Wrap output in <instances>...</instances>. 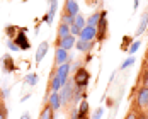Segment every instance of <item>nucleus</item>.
<instances>
[{"instance_id":"ddd939ff","label":"nucleus","mask_w":148,"mask_h":119,"mask_svg":"<svg viewBox=\"0 0 148 119\" xmlns=\"http://www.w3.org/2000/svg\"><path fill=\"white\" fill-rule=\"evenodd\" d=\"M2 66H3V72H5V73H10V72H15V70H17V66H15V63H14V58H12L10 55H3V58H2Z\"/></svg>"},{"instance_id":"f03ea898","label":"nucleus","mask_w":148,"mask_h":119,"mask_svg":"<svg viewBox=\"0 0 148 119\" xmlns=\"http://www.w3.org/2000/svg\"><path fill=\"white\" fill-rule=\"evenodd\" d=\"M73 89L75 85L68 80L63 87H61V90H60V99H61V105H68L72 101H73Z\"/></svg>"},{"instance_id":"7ed1b4c3","label":"nucleus","mask_w":148,"mask_h":119,"mask_svg":"<svg viewBox=\"0 0 148 119\" xmlns=\"http://www.w3.org/2000/svg\"><path fill=\"white\" fill-rule=\"evenodd\" d=\"M107 36V12L101 10V21L97 24V36H95V41L102 43Z\"/></svg>"},{"instance_id":"b1692460","label":"nucleus","mask_w":148,"mask_h":119,"mask_svg":"<svg viewBox=\"0 0 148 119\" xmlns=\"http://www.w3.org/2000/svg\"><path fill=\"white\" fill-rule=\"evenodd\" d=\"M75 26L78 27V29H84L85 26H87V19L84 17V15H75Z\"/></svg>"},{"instance_id":"7c9ffc66","label":"nucleus","mask_w":148,"mask_h":119,"mask_svg":"<svg viewBox=\"0 0 148 119\" xmlns=\"http://www.w3.org/2000/svg\"><path fill=\"white\" fill-rule=\"evenodd\" d=\"M80 32H82V29H78V27H77V26H70V34H72V36H80Z\"/></svg>"},{"instance_id":"f704fd0d","label":"nucleus","mask_w":148,"mask_h":119,"mask_svg":"<svg viewBox=\"0 0 148 119\" xmlns=\"http://www.w3.org/2000/svg\"><path fill=\"white\" fill-rule=\"evenodd\" d=\"M21 119H31V116H29V114H27V112H24V114L21 116Z\"/></svg>"},{"instance_id":"2eb2a0df","label":"nucleus","mask_w":148,"mask_h":119,"mask_svg":"<svg viewBox=\"0 0 148 119\" xmlns=\"http://www.w3.org/2000/svg\"><path fill=\"white\" fill-rule=\"evenodd\" d=\"M39 119H55V111L51 109V105L45 101V104L41 107V112H39Z\"/></svg>"},{"instance_id":"0eeeda50","label":"nucleus","mask_w":148,"mask_h":119,"mask_svg":"<svg viewBox=\"0 0 148 119\" xmlns=\"http://www.w3.org/2000/svg\"><path fill=\"white\" fill-rule=\"evenodd\" d=\"M70 61H72L70 53L65 51V49H61V48H56V51H55V65L60 66V65H63V63H70Z\"/></svg>"},{"instance_id":"a211bd4d","label":"nucleus","mask_w":148,"mask_h":119,"mask_svg":"<svg viewBox=\"0 0 148 119\" xmlns=\"http://www.w3.org/2000/svg\"><path fill=\"white\" fill-rule=\"evenodd\" d=\"M148 29V14L145 12V14L141 15V21H140V26H138V29H136V36H140V34H143L145 31Z\"/></svg>"},{"instance_id":"9d476101","label":"nucleus","mask_w":148,"mask_h":119,"mask_svg":"<svg viewBox=\"0 0 148 119\" xmlns=\"http://www.w3.org/2000/svg\"><path fill=\"white\" fill-rule=\"evenodd\" d=\"M63 10L66 12L68 15H75L80 14V9H78V3H77V0H65V7H63Z\"/></svg>"},{"instance_id":"1a4fd4ad","label":"nucleus","mask_w":148,"mask_h":119,"mask_svg":"<svg viewBox=\"0 0 148 119\" xmlns=\"http://www.w3.org/2000/svg\"><path fill=\"white\" fill-rule=\"evenodd\" d=\"M46 102L51 105L53 111H58L61 107V99H60V92H49L46 97Z\"/></svg>"},{"instance_id":"393cba45","label":"nucleus","mask_w":148,"mask_h":119,"mask_svg":"<svg viewBox=\"0 0 148 119\" xmlns=\"http://www.w3.org/2000/svg\"><path fill=\"white\" fill-rule=\"evenodd\" d=\"M131 43H133V38H131V36H124L123 41H121V49H123V51H128L130 46H131Z\"/></svg>"},{"instance_id":"6ab92c4d","label":"nucleus","mask_w":148,"mask_h":119,"mask_svg":"<svg viewBox=\"0 0 148 119\" xmlns=\"http://www.w3.org/2000/svg\"><path fill=\"white\" fill-rule=\"evenodd\" d=\"M89 109H90V105L87 102V99H82L78 102V116H89Z\"/></svg>"},{"instance_id":"39448f33","label":"nucleus","mask_w":148,"mask_h":119,"mask_svg":"<svg viewBox=\"0 0 148 119\" xmlns=\"http://www.w3.org/2000/svg\"><path fill=\"white\" fill-rule=\"evenodd\" d=\"M70 72H72V65L70 63H63V65H60V66H56V72H55V75L60 78V82H61V87L70 80L68 77H70Z\"/></svg>"},{"instance_id":"4c0bfd02","label":"nucleus","mask_w":148,"mask_h":119,"mask_svg":"<svg viewBox=\"0 0 148 119\" xmlns=\"http://www.w3.org/2000/svg\"><path fill=\"white\" fill-rule=\"evenodd\" d=\"M145 61H148V51H147V55H145Z\"/></svg>"},{"instance_id":"4468645a","label":"nucleus","mask_w":148,"mask_h":119,"mask_svg":"<svg viewBox=\"0 0 148 119\" xmlns=\"http://www.w3.org/2000/svg\"><path fill=\"white\" fill-rule=\"evenodd\" d=\"M94 46H95L94 41H84V39H78V41L75 43V48H77L80 53H87V55L94 49Z\"/></svg>"},{"instance_id":"9b49d317","label":"nucleus","mask_w":148,"mask_h":119,"mask_svg":"<svg viewBox=\"0 0 148 119\" xmlns=\"http://www.w3.org/2000/svg\"><path fill=\"white\" fill-rule=\"evenodd\" d=\"M56 7H58V0H51V2H49V9H48V14L43 17V21H45L48 26H51V24H53V19H55Z\"/></svg>"},{"instance_id":"f257e3e1","label":"nucleus","mask_w":148,"mask_h":119,"mask_svg":"<svg viewBox=\"0 0 148 119\" xmlns=\"http://www.w3.org/2000/svg\"><path fill=\"white\" fill-rule=\"evenodd\" d=\"M89 80H90V73L82 66V68H78L77 72H75V77H73V85L77 89H87V85H89Z\"/></svg>"},{"instance_id":"bb28decb","label":"nucleus","mask_w":148,"mask_h":119,"mask_svg":"<svg viewBox=\"0 0 148 119\" xmlns=\"http://www.w3.org/2000/svg\"><path fill=\"white\" fill-rule=\"evenodd\" d=\"M133 63H134V56H130L128 60H124V61L121 63V66H119V70H126V68H128V66H131Z\"/></svg>"},{"instance_id":"c756f323","label":"nucleus","mask_w":148,"mask_h":119,"mask_svg":"<svg viewBox=\"0 0 148 119\" xmlns=\"http://www.w3.org/2000/svg\"><path fill=\"white\" fill-rule=\"evenodd\" d=\"M124 119H140V112L138 111H134V109H131L128 114H126V118Z\"/></svg>"},{"instance_id":"f3484780","label":"nucleus","mask_w":148,"mask_h":119,"mask_svg":"<svg viewBox=\"0 0 148 119\" xmlns=\"http://www.w3.org/2000/svg\"><path fill=\"white\" fill-rule=\"evenodd\" d=\"M48 89H49V92H60V90H61V82H60V78L55 73H51V77H49V85H48Z\"/></svg>"},{"instance_id":"20e7f679","label":"nucleus","mask_w":148,"mask_h":119,"mask_svg":"<svg viewBox=\"0 0 148 119\" xmlns=\"http://www.w3.org/2000/svg\"><path fill=\"white\" fill-rule=\"evenodd\" d=\"M136 105L140 111H145L148 109V87H140L138 94H136Z\"/></svg>"},{"instance_id":"c9c22d12","label":"nucleus","mask_w":148,"mask_h":119,"mask_svg":"<svg viewBox=\"0 0 148 119\" xmlns=\"http://www.w3.org/2000/svg\"><path fill=\"white\" fill-rule=\"evenodd\" d=\"M138 5H140V0H134V5H133V7H134V9H136Z\"/></svg>"},{"instance_id":"72a5a7b5","label":"nucleus","mask_w":148,"mask_h":119,"mask_svg":"<svg viewBox=\"0 0 148 119\" xmlns=\"http://www.w3.org/2000/svg\"><path fill=\"white\" fill-rule=\"evenodd\" d=\"M70 119H78V109H72L70 111Z\"/></svg>"},{"instance_id":"a878e982","label":"nucleus","mask_w":148,"mask_h":119,"mask_svg":"<svg viewBox=\"0 0 148 119\" xmlns=\"http://www.w3.org/2000/svg\"><path fill=\"white\" fill-rule=\"evenodd\" d=\"M9 116V112H7V105L3 102V99L0 97V119H7Z\"/></svg>"},{"instance_id":"2f4dec72","label":"nucleus","mask_w":148,"mask_h":119,"mask_svg":"<svg viewBox=\"0 0 148 119\" xmlns=\"http://www.w3.org/2000/svg\"><path fill=\"white\" fill-rule=\"evenodd\" d=\"M7 48H9L10 51H21V49H19V46L15 44L14 41H10V39H9V43H7Z\"/></svg>"},{"instance_id":"dca6fc26","label":"nucleus","mask_w":148,"mask_h":119,"mask_svg":"<svg viewBox=\"0 0 148 119\" xmlns=\"http://www.w3.org/2000/svg\"><path fill=\"white\" fill-rule=\"evenodd\" d=\"M48 49H49L48 41H43L41 44L38 46V51H36V63H41V61H43V58H45L46 53H48Z\"/></svg>"},{"instance_id":"5701e85b","label":"nucleus","mask_w":148,"mask_h":119,"mask_svg":"<svg viewBox=\"0 0 148 119\" xmlns=\"http://www.w3.org/2000/svg\"><path fill=\"white\" fill-rule=\"evenodd\" d=\"M99 21H101V12H95V14H92L89 19H87V26H90V27H97Z\"/></svg>"},{"instance_id":"58836bf2","label":"nucleus","mask_w":148,"mask_h":119,"mask_svg":"<svg viewBox=\"0 0 148 119\" xmlns=\"http://www.w3.org/2000/svg\"><path fill=\"white\" fill-rule=\"evenodd\" d=\"M49 2H51V0H49Z\"/></svg>"},{"instance_id":"473e14b6","label":"nucleus","mask_w":148,"mask_h":119,"mask_svg":"<svg viewBox=\"0 0 148 119\" xmlns=\"http://www.w3.org/2000/svg\"><path fill=\"white\" fill-rule=\"evenodd\" d=\"M102 112H104V109H102V107H99V109L94 112V119H101V118H102Z\"/></svg>"},{"instance_id":"cd10ccee","label":"nucleus","mask_w":148,"mask_h":119,"mask_svg":"<svg viewBox=\"0 0 148 119\" xmlns=\"http://www.w3.org/2000/svg\"><path fill=\"white\" fill-rule=\"evenodd\" d=\"M26 83H29V85H36L38 83V75L36 73H29L26 77Z\"/></svg>"},{"instance_id":"423d86ee","label":"nucleus","mask_w":148,"mask_h":119,"mask_svg":"<svg viewBox=\"0 0 148 119\" xmlns=\"http://www.w3.org/2000/svg\"><path fill=\"white\" fill-rule=\"evenodd\" d=\"M12 41L19 46L21 51H27L31 48V43H29V39H27V36H26V29H21L19 27V32H17V36H15Z\"/></svg>"},{"instance_id":"4be33fe9","label":"nucleus","mask_w":148,"mask_h":119,"mask_svg":"<svg viewBox=\"0 0 148 119\" xmlns=\"http://www.w3.org/2000/svg\"><path fill=\"white\" fill-rule=\"evenodd\" d=\"M17 32H19V27L17 26H12V24H9L7 27H5V34H7V38L12 41L15 36H17Z\"/></svg>"},{"instance_id":"6e6552de","label":"nucleus","mask_w":148,"mask_h":119,"mask_svg":"<svg viewBox=\"0 0 148 119\" xmlns=\"http://www.w3.org/2000/svg\"><path fill=\"white\" fill-rule=\"evenodd\" d=\"M77 43V39H75V36H66V38H63V39H56V46L61 48V49H65V51H70L72 48L75 46Z\"/></svg>"},{"instance_id":"f8f14e48","label":"nucleus","mask_w":148,"mask_h":119,"mask_svg":"<svg viewBox=\"0 0 148 119\" xmlns=\"http://www.w3.org/2000/svg\"><path fill=\"white\" fill-rule=\"evenodd\" d=\"M95 36H97V27H90V26H85L80 32V39L84 41H94Z\"/></svg>"},{"instance_id":"c85d7f7f","label":"nucleus","mask_w":148,"mask_h":119,"mask_svg":"<svg viewBox=\"0 0 148 119\" xmlns=\"http://www.w3.org/2000/svg\"><path fill=\"white\" fill-rule=\"evenodd\" d=\"M140 46H141V43H140V41H133V43H131V46H130V49H128V53H130V55H134V53L140 49Z\"/></svg>"},{"instance_id":"412c9836","label":"nucleus","mask_w":148,"mask_h":119,"mask_svg":"<svg viewBox=\"0 0 148 119\" xmlns=\"http://www.w3.org/2000/svg\"><path fill=\"white\" fill-rule=\"evenodd\" d=\"M140 82H141V87H148V61L143 63V70H141Z\"/></svg>"},{"instance_id":"aec40b11","label":"nucleus","mask_w":148,"mask_h":119,"mask_svg":"<svg viewBox=\"0 0 148 119\" xmlns=\"http://www.w3.org/2000/svg\"><path fill=\"white\" fill-rule=\"evenodd\" d=\"M66 36H70V26L65 24V22H60V26H58V39H63V38H66Z\"/></svg>"},{"instance_id":"e433bc0d","label":"nucleus","mask_w":148,"mask_h":119,"mask_svg":"<svg viewBox=\"0 0 148 119\" xmlns=\"http://www.w3.org/2000/svg\"><path fill=\"white\" fill-rule=\"evenodd\" d=\"M78 119H90L89 116H78Z\"/></svg>"}]
</instances>
